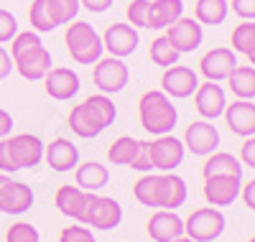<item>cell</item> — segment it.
Segmentation results:
<instances>
[{"mask_svg": "<svg viewBox=\"0 0 255 242\" xmlns=\"http://www.w3.org/2000/svg\"><path fill=\"white\" fill-rule=\"evenodd\" d=\"M133 196L143 207L176 212L189 199V186L174 171L171 173H145L133 184Z\"/></svg>", "mask_w": 255, "mask_h": 242, "instance_id": "cell-1", "label": "cell"}, {"mask_svg": "<svg viewBox=\"0 0 255 242\" xmlns=\"http://www.w3.org/2000/svg\"><path fill=\"white\" fill-rule=\"evenodd\" d=\"M10 59L13 69L28 82H41L51 69V51L44 46L41 33L36 31L15 33V38L10 41Z\"/></svg>", "mask_w": 255, "mask_h": 242, "instance_id": "cell-2", "label": "cell"}, {"mask_svg": "<svg viewBox=\"0 0 255 242\" xmlns=\"http://www.w3.org/2000/svg\"><path fill=\"white\" fill-rule=\"evenodd\" d=\"M115 118H118V107L113 105L110 95L100 92V95L87 97L82 105H74L67 122L77 138L90 140V138H97L105 127H110Z\"/></svg>", "mask_w": 255, "mask_h": 242, "instance_id": "cell-3", "label": "cell"}, {"mask_svg": "<svg viewBox=\"0 0 255 242\" xmlns=\"http://www.w3.org/2000/svg\"><path fill=\"white\" fill-rule=\"evenodd\" d=\"M138 120L145 133L151 135H166L171 133L179 122V110L174 100L161 90H148L138 100Z\"/></svg>", "mask_w": 255, "mask_h": 242, "instance_id": "cell-4", "label": "cell"}, {"mask_svg": "<svg viewBox=\"0 0 255 242\" xmlns=\"http://www.w3.org/2000/svg\"><path fill=\"white\" fill-rule=\"evenodd\" d=\"M64 43H67V51L72 54V59L77 64H87V67L100 61L102 54H105L102 36L95 31L92 23H84V20H72V23H67Z\"/></svg>", "mask_w": 255, "mask_h": 242, "instance_id": "cell-5", "label": "cell"}, {"mask_svg": "<svg viewBox=\"0 0 255 242\" xmlns=\"http://www.w3.org/2000/svg\"><path fill=\"white\" fill-rule=\"evenodd\" d=\"M227 227V219L215 207L194 209L184 219V235L194 242H215Z\"/></svg>", "mask_w": 255, "mask_h": 242, "instance_id": "cell-6", "label": "cell"}, {"mask_svg": "<svg viewBox=\"0 0 255 242\" xmlns=\"http://www.w3.org/2000/svg\"><path fill=\"white\" fill-rule=\"evenodd\" d=\"M184 156H186L184 143L176 135H171V133L156 135V140H148V158H151L153 171L171 173V171H176L184 163Z\"/></svg>", "mask_w": 255, "mask_h": 242, "instance_id": "cell-7", "label": "cell"}, {"mask_svg": "<svg viewBox=\"0 0 255 242\" xmlns=\"http://www.w3.org/2000/svg\"><path fill=\"white\" fill-rule=\"evenodd\" d=\"M92 79L97 84V90L102 95H118L125 90L130 72H128V64L118 56H102L100 61L92 64Z\"/></svg>", "mask_w": 255, "mask_h": 242, "instance_id": "cell-8", "label": "cell"}, {"mask_svg": "<svg viewBox=\"0 0 255 242\" xmlns=\"http://www.w3.org/2000/svg\"><path fill=\"white\" fill-rule=\"evenodd\" d=\"M33 199L28 184L10 179V173H0V214H26L33 207Z\"/></svg>", "mask_w": 255, "mask_h": 242, "instance_id": "cell-9", "label": "cell"}, {"mask_svg": "<svg viewBox=\"0 0 255 242\" xmlns=\"http://www.w3.org/2000/svg\"><path fill=\"white\" fill-rule=\"evenodd\" d=\"M95 196H97L95 191H84V189H79V186L67 184V186H59V189H56L54 204H56V209H59L64 217H69L72 222L84 225V217H87V209H90V204L95 202Z\"/></svg>", "mask_w": 255, "mask_h": 242, "instance_id": "cell-10", "label": "cell"}, {"mask_svg": "<svg viewBox=\"0 0 255 242\" xmlns=\"http://www.w3.org/2000/svg\"><path fill=\"white\" fill-rule=\"evenodd\" d=\"M197 87H199V74L191 67H184V64H174L161 74V92H166L171 100L191 97L197 92Z\"/></svg>", "mask_w": 255, "mask_h": 242, "instance_id": "cell-11", "label": "cell"}, {"mask_svg": "<svg viewBox=\"0 0 255 242\" xmlns=\"http://www.w3.org/2000/svg\"><path fill=\"white\" fill-rule=\"evenodd\" d=\"M8 150L13 156V163L15 168H33L44 161V140L38 135H31V133H18V135H8Z\"/></svg>", "mask_w": 255, "mask_h": 242, "instance_id": "cell-12", "label": "cell"}, {"mask_svg": "<svg viewBox=\"0 0 255 242\" xmlns=\"http://www.w3.org/2000/svg\"><path fill=\"white\" fill-rule=\"evenodd\" d=\"M181 143L189 153L207 158L220 145V130L212 125V120H194L191 125H186V133H184Z\"/></svg>", "mask_w": 255, "mask_h": 242, "instance_id": "cell-13", "label": "cell"}, {"mask_svg": "<svg viewBox=\"0 0 255 242\" xmlns=\"http://www.w3.org/2000/svg\"><path fill=\"white\" fill-rule=\"evenodd\" d=\"M138 43H140L138 28H133L130 23H110L102 33V49L108 51V56L125 59L138 49Z\"/></svg>", "mask_w": 255, "mask_h": 242, "instance_id": "cell-14", "label": "cell"}, {"mask_svg": "<svg viewBox=\"0 0 255 242\" xmlns=\"http://www.w3.org/2000/svg\"><path fill=\"white\" fill-rule=\"evenodd\" d=\"M166 38L174 43V49L179 54H191L202 46L204 41V28L197 18H179L176 23H171L166 28Z\"/></svg>", "mask_w": 255, "mask_h": 242, "instance_id": "cell-15", "label": "cell"}, {"mask_svg": "<svg viewBox=\"0 0 255 242\" xmlns=\"http://www.w3.org/2000/svg\"><path fill=\"white\" fill-rule=\"evenodd\" d=\"M123 222V207L113 196H95V202L87 209L84 227L92 230H115Z\"/></svg>", "mask_w": 255, "mask_h": 242, "instance_id": "cell-16", "label": "cell"}, {"mask_svg": "<svg viewBox=\"0 0 255 242\" xmlns=\"http://www.w3.org/2000/svg\"><path fill=\"white\" fill-rule=\"evenodd\" d=\"M235 67H238V54L225 46L212 49L199 59V74L207 82H225Z\"/></svg>", "mask_w": 255, "mask_h": 242, "instance_id": "cell-17", "label": "cell"}, {"mask_svg": "<svg viewBox=\"0 0 255 242\" xmlns=\"http://www.w3.org/2000/svg\"><path fill=\"white\" fill-rule=\"evenodd\" d=\"M194 107L202 115V120L222 118L225 107H227V97H225V90L220 87V82H199L197 92H194Z\"/></svg>", "mask_w": 255, "mask_h": 242, "instance_id": "cell-18", "label": "cell"}, {"mask_svg": "<svg viewBox=\"0 0 255 242\" xmlns=\"http://www.w3.org/2000/svg\"><path fill=\"white\" fill-rule=\"evenodd\" d=\"M44 82V90L51 100H59V102H67L72 100L77 92H79V74L69 67H51L49 74L41 79Z\"/></svg>", "mask_w": 255, "mask_h": 242, "instance_id": "cell-19", "label": "cell"}, {"mask_svg": "<svg viewBox=\"0 0 255 242\" xmlns=\"http://www.w3.org/2000/svg\"><path fill=\"white\" fill-rule=\"evenodd\" d=\"M243 179L238 176H209L204 179V199L212 207H230L240 196Z\"/></svg>", "mask_w": 255, "mask_h": 242, "instance_id": "cell-20", "label": "cell"}, {"mask_svg": "<svg viewBox=\"0 0 255 242\" xmlns=\"http://www.w3.org/2000/svg\"><path fill=\"white\" fill-rule=\"evenodd\" d=\"M148 237L153 242H174L184 237V219L171 209H158L148 219Z\"/></svg>", "mask_w": 255, "mask_h": 242, "instance_id": "cell-21", "label": "cell"}, {"mask_svg": "<svg viewBox=\"0 0 255 242\" xmlns=\"http://www.w3.org/2000/svg\"><path fill=\"white\" fill-rule=\"evenodd\" d=\"M222 118L235 135L240 138L255 135V102L253 100H235L232 105L225 107Z\"/></svg>", "mask_w": 255, "mask_h": 242, "instance_id": "cell-22", "label": "cell"}, {"mask_svg": "<svg viewBox=\"0 0 255 242\" xmlns=\"http://www.w3.org/2000/svg\"><path fill=\"white\" fill-rule=\"evenodd\" d=\"M44 161H46L54 171L67 173V171L77 168V163H79V150H77V145H74L72 140L56 138V140H51L49 145H44Z\"/></svg>", "mask_w": 255, "mask_h": 242, "instance_id": "cell-23", "label": "cell"}, {"mask_svg": "<svg viewBox=\"0 0 255 242\" xmlns=\"http://www.w3.org/2000/svg\"><path fill=\"white\" fill-rule=\"evenodd\" d=\"M184 15V0H151L148 3V26L153 31H163Z\"/></svg>", "mask_w": 255, "mask_h": 242, "instance_id": "cell-24", "label": "cell"}, {"mask_svg": "<svg viewBox=\"0 0 255 242\" xmlns=\"http://www.w3.org/2000/svg\"><path fill=\"white\" fill-rule=\"evenodd\" d=\"M74 181H77V186L84 189V191H100L102 186H108L110 171H108V166H102V163H97V161L77 163V168H74Z\"/></svg>", "mask_w": 255, "mask_h": 242, "instance_id": "cell-25", "label": "cell"}, {"mask_svg": "<svg viewBox=\"0 0 255 242\" xmlns=\"http://www.w3.org/2000/svg\"><path fill=\"white\" fill-rule=\"evenodd\" d=\"M243 163L240 158H235L232 153H222V150H215L209 153L204 166H202V176L204 179H209V176H238V179H243Z\"/></svg>", "mask_w": 255, "mask_h": 242, "instance_id": "cell-26", "label": "cell"}, {"mask_svg": "<svg viewBox=\"0 0 255 242\" xmlns=\"http://www.w3.org/2000/svg\"><path fill=\"white\" fill-rule=\"evenodd\" d=\"M225 82L230 84V92L238 100H255V67H250V64H243V67L238 64Z\"/></svg>", "mask_w": 255, "mask_h": 242, "instance_id": "cell-27", "label": "cell"}, {"mask_svg": "<svg viewBox=\"0 0 255 242\" xmlns=\"http://www.w3.org/2000/svg\"><path fill=\"white\" fill-rule=\"evenodd\" d=\"M230 15L227 0H197L194 3V18L202 26H222Z\"/></svg>", "mask_w": 255, "mask_h": 242, "instance_id": "cell-28", "label": "cell"}, {"mask_svg": "<svg viewBox=\"0 0 255 242\" xmlns=\"http://www.w3.org/2000/svg\"><path fill=\"white\" fill-rule=\"evenodd\" d=\"M230 41H232V51L243 54L250 61V67H255V23L253 20L238 23L232 36H230Z\"/></svg>", "mask_w": 255, "mask_h": 242, "instance_id": "cell-29", "label": "cell"}, {"mask_svg": "<svg viewBox=\"0 0 255 242\" xmlns=\"http://www.w3.org/2000/svg\"><path fill=\"white\" fill-rule=\"evenodd\" d=\"M138 150H140V140L130 138V135H120L118 140L110 143L108 148V158L113 166H128L130 168L133 161L138 158Z\"/></svg>", "mask_w": 255, "mask_h": 242, "instance_id": "cell-30", "label": "cell"}, {"mask_svg": "<svg viewBox=\"0 0 255 242\" xmlns=\"http://www.w3.org/2000/svg\"><path fill=\"white\" fill-rule=\"evenodd\" d=\"M148 54H151V61L156 64V67H161V69H168V67H174V64H179V56H181V54L174 49V43L168 41L166 36L153 38Z\"/></svg>", "mask_w": 255, "mask_h": 242, "instance_id": "cell-31", "label": "cell"}, {"mask_svg": "<svg viewBox=\"0 0 255 242\" xmlns=\"http://www.w3.org/2000/svg\"><path fill=\"white\" fill-rule=\"evenodd\" d=\"M28 20H31V28L36 33H51L56 28L46 0H33L31 8H28Z\"/></svg>", "mask_w": 255, "mask_h": 242, "instance_id": "cell-32", "label": "cell"}, {"mask_svg": "<svg viewBox=\"0 0 255 242\" xmlns=\"http://www.w3.org/2000/svg\"><path fill=\"white\" fill-rule=\"evenodd\" d=\"M46 3H49V10H51V18H54L56 28L77 20L79 8H82L79 0H46Z\"/></svg>", "mask_w": 255, "mask_h": 242, "instance_id": "cell-33", "label": "cell"}, {"mask_svg": "<svg viewBox=\"0 0 255 242\" xmlns=\"http://www.w3.org/2000/svg\"><path fill=\"white\" fill-rule=\"evenodd\" d=\"M5 242H41V235L33 225L28 222H15L8 227V235H5Z\"/></svg>", "mask_w": 255, "mask_h": 242, "instance_id": "cell-34", "label": "cell"}, {"mask_svg": "<svg viewBox=\"0 0 255 242\" xmlns=\"http://www.w3.org/2000/svg\"><path fill=\"white\" fill-rule=\"evenodd\" d=\"M148 3L151 0H130L125 15H128V23L133 28H145L148 26Z\"/></svg>", "mask_w": 255, "mask_h": 242, "instance_id": "cell-35", "label": "cell"}, {"mask_svg": "<svg viewBox=\"0 0 255 242\" xmlns=\"http://www.w3.org/2000/svg\"><path fill=\"white\" fill-rule=\"evenodd\" d=\"M59 242H97L92 230L90 227H84V225H69V227H64L61 235H59Z\"/></svg>", "mask_w": 255, "mask_h": 242, "instance_id": "cell-36", "label": "cell"}, {"mask_svg": "<svg viewBox=\"0 0 255 242\" xmlns=\"http://www.w3.org/2000/svg\"><path fill=\"white\" fill-rule=\"evenodd\" d=\"M15 33H18V20H15V15H13L10 10H5V8H0V43L13 41Z\"/></svg>", "mask_w": 255, "mask_h": 242, "instance_id": "cell-37", "label": "cell"}, {"mask_svg": "<svg viewBox=\"0 0 255 242\" xmlns=\"http://www.w3.org/2000/svg\"><path fill=\"white\" fill-rule=\"evenodd\" d=\"M230 10L243 20H255V0H230Z\"/></svg>", "mask_w": 255, "mask_h": 242, "instance_id": "cell-38", "label": "cell"}, {"mask_svg": "<svg viewBox=\"0 0 255 242\" xmlns=\"http://www.w3.org/2000/svg\"><path fill=\"white\" fill-rule=\"evenodd\" d=\"M240 163L255 168V135L243 140V145H240Z\"/></svg>", "mask_w": 255, "mask_h": 242, "instance_id": "cell-39", "label": "cell"}, {"mask_svg": "<svg viewBox=\"0 0 255 242\" xmlns=\"http://www.w3.org/2000/svg\"><path fill=\"white\" fill-rule=\"evenodd\" d=\"M130 168H135V171H140V173H148V171H153V166H151V158H148V140H140V150H138V158L133 161V166Z\"/></svg>", "mask_w": 255, "mask_h": 242, "instance_id": "cell-40", "label": "cell"}, {"mask_svg": "<svg viewBox=\"0 0 255 242\" xmlns=\"http://www.w3.org/2000/svg\"><path fill=\"white\" fill-rule=\"evenodd\" d=\"M15 163H13V156L8 150V140L3 138L0 140V173H15Z\"/></svg>", "mask_w": 255, "mask_h": 242, "instance_id": "cell-41", "label": "cell"}, {"mask_svg": "<svg viewBox=\"0 0 255 242\" xmlns=\"http://www.w3.org/2000/svg\"><path fill=\"white\" fill-rule=\"evenodd\" d=\"M79 5L87 8L90 13H105V10H110L113 0H79Z\"/></svg>", "mask_w": 255, "mask_h": 242, "instance_id": "cell-42", "label": "cell"}, {"mask_svg": "<svg viewBox=\"0 0 255 242\" xmlns=\"http://www.w3.org/2000/svg\"><path fill=\"white\" fill-rule=\"evenodd\" d=\"M240 196H243L245 207L255 212V179H253V181H248L245 186H240Z\"/></svg>", "mask_w": 255, "mask_h": 242, "instance_id": "cell-43", "label": "cell"}, {"mask_svg": "<svg viewBox=\"0 0 255 242\" xmlns=\"http://www.w3.org/2000/svg\"><path fill=\"white\" fill-rule=\"evenodd\" d=\"M10 72H13V59H10V54H8L3 46H0V82L8 79Z\"/></svg>", "mask_w": 255, "mask_h": 242, "instance_id": "cell-44", "label": "cell"}, {"mask_svg": "<svg viewBox=\"0 0 255 242\" xmlns=\"http://www.w3.org/2000/svg\"><path fill=\"white\" fill-rule=\"evenodd\" d=\"M10 130H13V115L8 113V110L0 107V140L8 138V135H10Z\"/></svg>", "mask_w": 255, "mask_h": 242, "instance_id": "cell-45", "label": "cell"}, {"mask_svg": "<svg viewBox=\"0 0 255 242\" xmlns=\"http://www.w3.org/2000/svg\"><path fill=\"white\" fill-rule=\"evenodd\" d=\"M174 242H194V240H189V237L184 235V237H179V240H174Z\"/></svg>", "mask_w": 255, "mask_h": 242, "instance_id": "cell-46", "label": "cell"}, {"mask_svg": "<svg viewBox=\"0 0 255 242\" xmlns=\"http://www.w3.org/2000/svg\"><path fill=\"white\" fill-rule=\"evenodd\" d=\"M248 242H255V237H250V240H248Z\"/></svg>", "mask_w": 255, "mask_h": 242, "instance_id": "cell-47", "label": "cell"}]
</instances>
